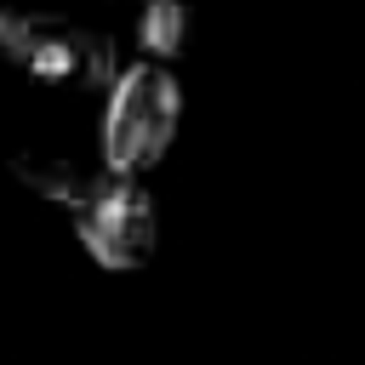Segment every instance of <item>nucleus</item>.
<instances>
[{
  "label": "nucleus",
  "instance_id": "20e7f679",
  "mask_svg": "<svg viewBox=\"0 0 365 365\" xmlns=\"http://www.w3.org/2000/svg\"><path fill=\"white\" fill-rule=\"evenodd\" d=\"M11 177H17L23 188H34L46 205L74 211V205H86V200H91V188H97L108 171H103V160H80V154H68V148L23 143V148L11 154Z\"/></svg>",
  "mask_w": 365,
  "mask_h": 365
},
{
  "label": "nucleus",
  "instance_id": "f257e3e1",
  "mask_svg": "<svg viewBox=\"0 0 365 365\" xmlns=\"http://www.w3.org/2000/svg\"><path fill=\"white\" fill-rule=\"evenodd\" d=\"M0 68L23 74L40 91L57 97H86L103 103L114 86V40L68 11H40V6H0Z\"/></svg>",
  "mask_w": 365,
  "mask_h": 365
},
{
  "label": "nucleus",
  "instance_id": "7ed1b4c3",
  "mask_svg": "<svg viewBox=\"0 0 365 365\" xmlns=\"http://www.w3.org/2000/svg\"><path fill=\"white\" fill-rule=\"evenodd\" d=\"M68 222H74L80 251L108 274H137V268L154 262L160 211H154V194L137 177H103L91 188V200L68 211Z\"/></svg>",
  "mask_w": 365,
  "mask_h": 365
},
{
  "label": "nucleus",
  "instance_id": "39448f33",
  "mask_svg": "<svg viewBox=\"0 0 365 365\" xmlns=\"http://www.w3.org/2000/svg\"><path fill=\"white\" fill-rule=\"evenodd\" d=\"M131 34H137L143 63L171 68V63H182L188 46H194V6H188V0H137Z\"/></svg>",
  "mask_w": 365,
  "mask_h": 365
},
{
  "label": "nucleus",
  "instance_id": "f03ea898",
  "mask_svg": "<svg viewBox=\"0 0 365 365\" xmlns=\"http://www.w3.org/2000/svg\"><path fill=\"white\" fill-rule=\"evenodd\" d=\"M182 125V80L160 63H120L114 86L103 91V125H97V160L108 177H148Z\"/></svg>",
  "mask_w": 365,
  "mask_h": 365
}]
</instances>
